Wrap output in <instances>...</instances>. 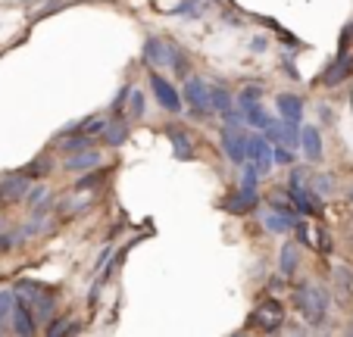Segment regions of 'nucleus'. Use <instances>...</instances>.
Wrapping results in <instances>:
<instances>
[{
    "label": "nucleus",
    "instance_id": "9b49d317",
    "mask_svg": "<svg viewBox=\"0 0 353 337\" xmlns=\"http://www.w3.org/2000/svg\"><path fill=\"white\" fill-rule=\"evenodd\" d=\"M275 110H279L281 122H291V125L303 122V100H300L297 94H279V97H275Z\"/></svg>",
    "mask_w": 353,
    "mask_h": 337
},
{
    "label": "nucleus",
    "instance_id": "1a4fd4ad",
    "mask_svg": "<svg viewBox=\"0 0 353 337\" xmlns=\"http://www.w3.org/2000/svg\"><path fill=\"white\" fill-rule=\"evenodd\" d=\"M28 187H32V178H26L22 172L3 175V178H0V203L10 206V203H19V200H26Z\"/></svg>",
    "mask_w": 353,
    "mask_h": 337
},
{
    "label": "nucleus",
    "instance_id": "7ed1b4c3",
    "mask_svg": "<svg viewBox=\"0 0 353 337\" xmlns=\"http://www.w3.org/2000/svg\"><path fill=\"white\" fill-rule=\"evenodd\" d=\"M181 100L191 106L194 119H210L213 116V100H210V85L197 75H185V88H181Z\"/></svg>",
    "mask_w": 353,
    "mask_h": 337
},
{
    "label": "nucleus",
    "instance_id": "9d476101",
    "mask_svg": "<svg viewBox=\"0 0 353 337\" xmlns=\"http://www.w3.org/2000/svg\"><path fill=\"white\" fill-rule=\"evenodd\" d=\"M103 163V153L94 150V147H85V150H75V153H66V163H63V169L72 175H81V172H91V169H97V165Z\"/></svg>",
    "mask_w": 353,
    "mask_h": 337
},
{
    "label": "nucleus",
    "instance_id": "423d86ee",
    "mask_svg": "<svg viewBox=\"0 0 353 337\" xmlns=\"http://www.w3.org/2000/svg\"><path fill=\"white\" fill-rule=\"evenodd\" d=\"M281 325H285V306H281L279 300H263V303L250 312V328H256V331L272 334V331H281Z\"/></svg>",
    "mask_w": 353,
    "mask_h": 337
},
{
    "label": "nucleus",
    "instance_id": "cd10ccee",
    "mask_svg": "<svg viewBox=\"0 0 353 337\" xmlns=\"http://www.w3.org/2000/svg\"><path fill=\"white\" fill-rule=\"evenodd\" d=\"M144 110H147L144 94L132 88V94H128V116H132V119H144Z\"/></svg>",
    "mask_w": 353,
    "mask_h": 337
},
{
    "label": "nucleus",
    "instance_id": "b1692460",
    "mask_svg": "<svg viewBox=\"0 0 353 337\" xmlns=\"http://www.w3.org/2000/svg\"><path fill=\"white\" fill-rule=\"evenodd\" d=\"M169 141H172V150L179 159H194V147H191V138L179 128H169Z\"/></svg>",
    "mask_w": 353,
    "mask_h": 337
},
{
    "label": "nucleus",
    "instance_id": "aec40b11",
    "mask_svg": "<svg viewBox=\"0 0 353 337\" xmlns=\"http://www.w3.org/2000/svg\"><path fill=\"white\" fill-rule=\"evenodd\" d=\"M100 141L107 147H122L128 141V125L125 122H107V128L100 132Z\"/></svg>",
    "mask_w": 353,
    "mask_h": 337
},
{
    "label": "nucleus",
    "instance_id": "0eeeda50",
    "mask_svg": "<svg viewBox=\"0 0 353 337\" xmlns=\"http://www.w3.org/2000/svg\"><path fill=\"white\" fill-rule=\"evenodd\" d=\"M150 91H154L157 103L163 106L166 112H172V116H181V110H185V100H181V94L175 91V85L166 79V75H160L154 69L150 72Z\"/></svg>",
    "mask_w": 353,
    "mask_h": 337
},
{
    "label": "nucleus",
    "instance_id": "5701e85b",
    "mask_svg": "<svg viewBox=\"0 0 353 337\" xmlns=\"http://www.w3.org/2000/svg\"><path fill=\"white\" fill-rule=\"evenodd\" d=\"M91 144H94L91 134L79 132V134H69V138L57 141V150H60V153H75V150H85V147H91Z\"/></svg>",
    "mask_w": 353,
    "mask_h": 337
},
{
    "label": "nucleus",
    "instance_id": "a211bd4d",
    "mask_svg": "<svg viewBox=\"0 0 353 337\" xmlns=\"http://www.w3.org/2000/svg\"><path fill=\"white\" fill-rule=\"evenodd\" d=\"M144 60H147V66L150 69H163L166 66V41H160V38H150L144 41Z\"/></svg>",
    "mask_w": 353,
    "mask_h": 337
},
{
    "label": "nucleus",
    "instance_id": "4468645a",
    "mask_svg": "<svg viewBox=\"0 0 353 337\" xmlns=\"http://www.w3.org/2000/svg\"><path fill=\"white\" fill-rule=\"evenodd\" d=\"M10 322H13L16 334H34V331H38V318H34V312L28 309L19 297H16V303H13V316H10Z\"/></svg>",
    "mask_w": 353,
    "mask_h": 337
},
{
    "label": "nucleus",
    "instance_id": "bb28decb",
    "mask_svg": "<svg viewBox=\"0 0 353 337\" xmlns=\"http://www.w3.org/2000/svg\"><path fill=\"white\" fill-rule=\"evenodd\" d=\"M263 100V85H244L238 91V106L244 110V106H250V103H260Z\"/></svg>",
    "mask_w": 353,
    "mask_h": 337
},
{
    "label": "nucleus",
    "instance_id": "6ab92c4d",
    "mask_svg": "<svg viewBox=\"0 0 353 337\" xmlns=\"http://www.w3.org/2000/svg\"><path fill=\"white\" fill-rule=\"evenodd\" d=\"M297 265H300L297 247H294V244H285V247L279 250V275H281V278H294Z\"/></svg>",
    "mask_w": 353,
    "mask_h": 337
},
{
    "label": "nucleus",
    "instance_id": "2f4dec72",
    "mask_svg": "<svg viewBox=\"0 0 353 337\" xmlns=\"http://www.w3.org/2000/svg\"><path fill=\"white\" fill-rule=\"evenodd\" d=\"M310 187H313V191L319 194V197H328V194H334V178H332V175L322 172V175H316L313 185H310Z\"/></svg>",
    "mask_w": 353,
    "mask_h": 337
},
{
    "label": "nucleus",
    "instance_id": "f03ea898",
    "mask_svg": "<svg viewBox=\"0 0 353 337\" xmlns=\"http://www.w3.org/2000/svg\"><path fill=\"white\" fill-rule=\"evenodd\" d=\"M294 306H297L303 322L322 325L328 316V291L319 285H300L297 291H294Z\"/></svg>",
    "mask_w": 353,
    "mask_h": 337
},
{
    "label": "nucleus",
    "instance_id": "4c0bfd02",
    "mask_svg": "<svg viewBox=\"0 0 353 337\" xmlns=\"http://www.w3.org/2000/svg\"><path fill=\"white\" fill-rule=\"evenodd\" d=\"M350 331H353V328H350Z\"/></svg>",
    "mask_w": 353,
    "mask_h": 337
},
{
    "label": "nucleus",
    "instance_id": "72a5a7b5",
    "mask_svg": "<svg viewBox=\"0 0 353 337\" xmlns=\"http://www.w3.org/2000/svg\"><path fill=\"white\" fill-rule=\"evenodd\" d=\"M50 197V191H47V185H38V187H28V194H26V200H28V206H38V203H44V200Z\"/></svg>",
    "mask_w": 353,
    "mask_h": 337
},
{
    "label": "nucleus",
    "instance_id": "f704fd0d",
    "mask_svg": "<svg viewBox=\"0 0 353 337\" xmlns=\"http://www.w3.org/2000/svg\"><path fill=\"white\" fill-rule=\"evenodd\" d=\"M319 241H322V250H332V234H328V232H319Z\"/></svg>",
    "mask_w": 353,
    "mask_h": 337
},
{
    "label": "nucleus",
    "instance_id": "f257e3e1",
    "mask_svg": "<svg viewBox=\"0 0 353 337\" xmlns=\"http://www.w3.org/2000/svg\"><path fill=\"white\" fill-rule=\"evenodd\" d=\"M13 294L34 312L38 322H50V318H54L57 300H60L57 297V287H44V285H34V281H26V278H22V281H16Z\"/></svg>",
    "mask_w": 353,
    "mask_h": 337
},
{
    "label": "nucleus",
    "instance_id": "e433bc0d",
    "mask_svg": "<svg viewBox=\"0 0 353 337\" xmlns=\"http://www.w3.org/2000/svg\"><path fill=\"white\" fill-rule=\"evenodd\" d=\"M350 200H353V187H350Z\"/></svg>",
    "mask_w": 353,
    "mask_h": 337
},
{
    "label": "nucleus",
    "instance_id": "393cba45",
    "mask_svg": "<svg viewBox=\"0 0 353 337\" xmlns=\"http://www.w3.org/2000/svg\"><path fill=\"white\" fill-rule=\"evenodd\" d=\"M244 122L250 128H256V132H263V128L269 125V119H272V116H266V112H263V106L260 103H250V106H244Z\"/></svg>",
    "mask_w": 353,
    "mask_h": 337
},
{
    "label": "nucleus",
    "instance_id": "c756f323",
    "mask_svg": "<svg viewBox=\"0 0 353 337\" xmlns=\"http://www.w3.org/2000/svg\"><path fill=\"white\" fill-rule=\"evenodd\" d=\"M203 7H207L203 0H181V3L172 10V13H175V16H191V19H197V16L203 13Z\"/></svg>",
    "mask_w": 353,
    "mask_h": 337
},
{
    "label": "nucleus",
    "instance_id": "f3484780",
    "mask_svg": "<svg viewBox=\"0 0 353 337\" xmlns=\"http://www.w3.org/2000/svg\"><path fill=\"white\" fill-rule=\"evenodd\" d=\"M54 153H41V156H34L32 163L26 165V169H19L26 178H32V181H38V178H47V175L54 172Z\"/></svg>",
    "mask_w": 353,
    "mask_h": 337
},
{
    "label": "nucleus",
    "instance_id": "412c9836",
    "mask_svg": "<svg viewBox=\"0 0 353 337\" xmlns=\"http://www.w3.org/2000/svg\"><path fill=\"white\" fill-rule=\"evenodd\" d=\"M210 100H213V112H228L234 106V94L225 85H210Z\"/></svg>",
    "mask_w": 353,
    "mask_h": 337
},
{
    "label": "nucleus",
    "instance_id": "2eb2a0df",
    "mask_svg": "<svg viewBox=\"0 0 353 337\" xmlns=\"http://www.w3.org/2000/svg\"><path fill=\"white\" fill-rule=\"evenodd\" d=\"M300 150H303V156L313 159V163H319L322 159V134L316 125H303L300 128Z\"/></svg>",
    "mask_w": 353,
    "mask_h": 337
},
{
    "label": "nucleus",
    "instance_id": "a878e982",
    "mask_svg": "<svg viewBox=\"0 0 353 337\" xmlns=\"http://www.w3.org/2000/svg\"><path fill=\"white\" fill-rule=\"evenodd\" d=\"M166 66L179 75H188V57L175 44H166Z\"/></svg>",
    "mask_w": 353,
    "mask_h": 337
},
{
    "label": "nucleus",
    "instance_id": "c9c22d12",
    "mask_svg": "<svg viewBox=\"0 0 353 337\" xmlns=\"http://www.w3.org/2000/svg\"><path fill=\"white\" fill-rule=\"evenodd\" d=\"M10 241H13V238H10V234H0V250H10V247H13V244H10Z\"/></svg>",
    "mask_w": 353,
    "mask_h": 337
},
{
    "label": "nucleus",
    "instance_id": "4be33fe9",
    "mask_svg": "<svg viewBox=\"0 0 353 337\" xmlns=\"http://www.w3.org/2000/svg\"><path fill=\"white\" fill-rule=\"evenodd\" d=\"M334 287H338V297L344 300V303L353 297V272L347 269V265H338V269H334Z\"/></svg>",
    "mask_w": 353,
    "mask_h": 337
},
{
    "label": "nucleus",
    "instance_id": "dca6fc26",
    "mask_svg": "<svg viewBox=\"0 0 353 337\" xmlns=\"http://www.w3.org/2000/svg\"><path fill=\"white\" fill-rule=\"evenodd\" d=\"M263 225H266V232H272V234H288L294 228V222H297V216H288V212H281V210H263Z\"/></svg>",
    "mask_w": 353,
    "mask_h": 337
},
{
    "label": "nucleus",
    "instance_id": "f8f14e48",
    "mask_svg": "<svg viewBox=\"0 0 353 337\" xmlns=\"http://www.w3.org/2000/svg\"><path fill=\"white\" fill-rule=\"evenodd\" d=\"M244 138L247 134H241V128H232V125H225L222 128V134H219L225 156L232 159V163H238V165L244 163Z\"/></svg>",
    "mask_w": 353,
    "mask_h": 337
},
{
    "label": "nucleus",
    "instance_id": "7c9ffc66",
    "mask_svg": "<svg viewBox=\"0 0 353 337\" xmlns=\"http://www.w3.org/2000/svg\"><path fill=\"white\" fill-rule=\"evenodd\" d=\"M75 331H79V325H72V322H66V318H50V325H47V334L50 337H57V334H75Z\"/></svg>",
    "mask_w": 353,
    "mask_h": 337
},
{
    "label": "nucleus",
    "instance_id": "c85d7f7f",
    "mask_svg": "<svg viewBox=\"0 0 353 337\" xmlns=\"http://www.w3.org/2000/svg\"><path fill=\"white\" fill-rule=\"evenodd\" d=\"M13 303H16L13 291H0V331H3V325L10 322V316H13Z\"/></svg>",
    "mask_w": 353,
    "mask_h": 337
},
{
    "label": "nucleus",
    "instance_id": "20e7f679",
    "mask_svg": "<svg viewBox=\"0 0 353 337\" xmlns=\"http://www.w3.org/2000/svg\"><path fill=\"white\" fill-rule=\"evenodd\" d=\"M288 197H291L294 210L303 212V216H319L322 212L319 197H316V191L303 181V172H300V169H294L291 178H288Z\"/></svg>",
    "mask_w": 353,
    "mask_h": 337
},
{
    "label": "nucleus",
    "instance_id": "473e14b6",
    "mask_svg": "<svg viewBox=\"0 0 353 337\" xmlns=\"http://www.w3.org/2000/svg\"><path fill=\"white\" fill-rule=\"evenodd\" d=\"M272 163L275 165H291L294 163V150L285 144H272Z\"/></svg>",
    "mask_w": 353,
    "mask_h": 337
},
{
    "label": "nucleus",
    "instance_id": "39448f33",
    "mask_svg": "<svg viewBox=\"0 0 353 337\" xmlns=\"http://www.w3.org/2000/svg\"><path fill=\"white\" fill-rule=\"evenodd\" d=\"M244 159H250V163L260 169V175H269L272 172V144L266 141V134L263 132H254L244 138Z\"/></svg>",
    "mask_w": 353,
    "mask_h": 337
},
{
    "label": "nucleus",
    "instance_id": "6e6552de",
    "mask_svg": "<svg viewBox=\"0 0 353 337\" xmlns=\"http://www.w3.org/2000/svg\"><path fill=\"white\" fill-rule=\"evenodd\" d=\"M260 206V191H234L228 194L225 200H219V210H225L228 216H247V212H254Z\"/></svg>",
    "mask_w": 353,
    "mask_h": 337
},
{
    "label": "nucleus",
    "instance_id": "ddd939ff",
    "mask_svg": "<svg viewBox=\"0 0 353 337\" xmlns=\"http://www.w3.org/2000/svg\"><path fill=\"white\" fill-rule=\"evenodd\" d=\"M350 72H353V57H350V53H338V60H334L332 66H328L325 72H322L319 85L334 88V85H341V81H344Z\"/></svg>",
    "mask_w": 353,
    "mask_h": 337
}]
</instances>
